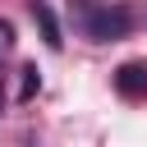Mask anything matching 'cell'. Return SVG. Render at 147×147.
Here are the masks:
<instances>
[{"label": "cell", "instance_id": "5", "mask_svg": "<svg viewBox=\"0 0 147 147\" xmlns=\"http://www.w3.org/2000/svg\"><path fill=\"white\" fill-rule=\"evenodd\" d=\"M9 41H14V32H9V23H0V60H5V51H9Z\"/></svg>", "mask_w": 147, "mask_h": 147}, {"label": "cell", "instance_id": "2", "mask_svg": "<svg viewBox=\"0 0 147 147\" xmlns=\"http://www.w3.org/2000/svg\"><path fill=\"white\" fill-rule=\"evenodd\" d=\"M115 92H119V96H129V101L147 96V64H142V60L119 64V69H115Z\"/></svg>", "mask_w": 147, "mask_h": 147}, {"label": "cell", "instance_id": "1", "mask_svg": "<svg viewBox=\"0 0 147 147\" xmlns=\"http://www.w3.org/2000/svg\"><path fill=\"white\" fill-rule=\"evenodd\" d=\"M83 32L92 41H119L129 28H133V14L124 5H83Z\"/></svg>", "mask_w": 147, "mask_h": 147}, {"label": "cell", "instance_id": "4", "mask_svg": "<svg viewBox=\"0 0 147 147\" xmlns=\"http://www.w3.org/2000/svg\"><path fill=\"white\" fill-rule=\"evenodd\" d=\"M32 92H37V69L28 64V69H23V87H18V96H32Z\"/></svg>", "mask_w": 147, "mask_h": 147}, {"label": "cell", "instance_id": "3", "mask_svg": "<svg viewBox=\"0 0 147 147\" xmlns=\"http://www.w3.org/2000/svg\"><path fill=\"white\" fill-rule=\"evenodd\" d=\"M32 18H37V28H41V41L51 46V51H60V23H55V14H51V5L46 0H32Z\"/></svg>", "mask_w": 147, "mask_h": 147}]
</instances>
